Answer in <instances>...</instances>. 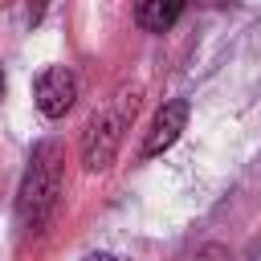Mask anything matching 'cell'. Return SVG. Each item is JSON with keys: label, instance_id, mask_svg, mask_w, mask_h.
Listing matches in <instances>:
<instances>
[{"label": "cell", "instance_id": "5b68a950", "mask_svg": "<svg viewBox=\"0 0 261 261\" xmlns=\"http://www.w3.org/2000/svg\"><path fill=\"white\" fill-rule=\"evenodd\" d=\"M188 0H135V20L147 33H167L184 16Z\"/></svg>", "mask_w": 261, "mask_h": 261}, {"label": "cell", "instance_id": "52a82bcc", "mask_svg": "<svg viewBox=\"0 0 261 261\" xmlns=\"http://www.w3.org/2000/svg\"><path fill=\"white\" fill-rule=\"evenodd\" d=\"M86 261H118V257H114V253H90Z\"/></svg>", "mask_w": 261, "mask_h": 261}, {"label": "cell", "instance_id": "3957f363", "mask_svg": "<svg viewBox=\"0 0 261 261\" xmlns=\"http://www.w3.org/2000/svg\"><path fill=\"white\" fill-rule=\"evenodd\" d=\"M33 102L45 118H65L77 102V73L69 65H45L33 82Z\"/></svg>", "mask_w": 261, "mask_h": 261}, {"label": "cell", "instance_id": "ba28073f", "mask_svg": "<svg viewBox=\"0 0 261 261\" xmlns=\"http://www.w3.org/2000/svg\"><path fill=\"white\" fill-rule=\"evenodd\" d=\"M204 4H224V0H204Z\"/></svg>", "mask_w": 261, "mask_h": 261}, {"label": "cell", "instance_id": "277c9868", "mask_svg": "<svg viewBox=\"0 0 261 261\" xmlns=\"http://www.w3.org/2000/svg\"><path fill=\"white\" fill-rule=\"evenodd\" d=\"M184 126H188V98H171V102H163V106L155 110V118H151L147 139H143V159L163 155V151L184 135Z\"/></svg>", "mask_w": 261, "mask_h": 261}, {"label": "cell", "instance_id": "8992f818", "mask_svg": "<svg viewBox=\"0 0 261 261\" xmlns=\"http://www.w3.org/2000/svg\"><path fill=\"white\" fill-rule=\"evenodd\" d=\"M200 261H224V249H208V253H204Z\"/></svg>", "mask_w": 261, "mask_h": 261}, {"label": "cell", "instance_id": "7a4b0ae2", "mask_svg": "<svg viewBox=\"0 0 261 261\" xmlns=\"http://www.w3.org/2000/svg\"><path fill=\"white\" fill-rule=\"evenodd\" d=\"M139 110V98L135 90H118L114 98H106L90 118H86V130H82V167L86 171H106L126 139V126Z\"/></svg>", "mask_w": 261, "mask_h": 261}, {"label": "cell", "instance_id": "6da1fadb", "mask_svg": "<svg viewBox=\"0 0 261 261\" xmlns=\"http://www.w3.org/2000/svg\"><path fill=\"white\" fill-rule=\"evenodd\" d=\"M61 171H65V155L57 139H41L24 163L20 188H16V224L20 232H41L49 224V216L57 212L61 200Z\"/></svg>", "mask_w": 261, "mask_h": 261}, {"label": "cell", "instance_id": "9c48e42d", "mask_svg": "<svg viewBox=\"0 0 261 261\" xmlns=\"http://www.w3.org/2000/svg\"><path fill=\"white\" fill-rule=\"evenodd\" d=\"M0 94H4V77H0Z\"/></svg>", "mask_w": 261, "mask_h": 261}]
</instances>
